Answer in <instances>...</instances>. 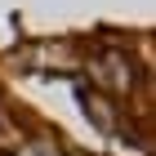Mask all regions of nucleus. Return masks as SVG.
Wrapping results in <instances>:
<instances>
[{
	"instance_id": "f257e3e1",
	"label": "nucleus",
	"mask_w": 156,
	"mask_h": 156,
	"mask_svg": "<svg viewBox=\"0 0 156 156\" xmlns=\"http://www.w3.org/2000/svg\"><path fill=\"white\" fill-rule=\"evenodd\" d=\"M89 76H94V85H103L107 94L125 98L134 89V62L125 58V54H103V58L89 67Z\"/></svg>"
}]
</instances>
